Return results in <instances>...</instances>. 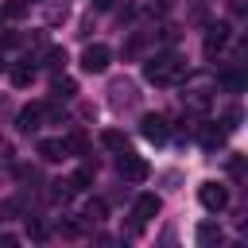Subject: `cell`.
<instances>
[{"instance_id":"cell-1","label":"cell","mask_w":248,"mask_h":248,"mask_svg":"<svg viewBox=\"0 0 248 248\" xmlns=\"http://www.w3.org/2000/svg\"><path fill=\"white\" fill-rule=\"evenodd\" d=\"M143 78L151 81V85H174V81H182L186 78V62L178 58V54H155L147 66H143Z\"/></svg>"},{"instance_id":"cell-2","label":"cell","mask_w":248,"mask_h":248,"mask_svg":"<svg viewBox=\"0 0 248 248\" xmlns=\"http://www.w3.org/2000/svg\"><path fill=\"white\" fill-rule=\"evenodd\" d=\"M159 205H163V202H159L155 194H140L136 205H132V225H128V232H140L147 221H155V217H159Z\"/></svg>"},{"instance_id":"cell-3","label":"cell","mask_w":248,"mask_h":248,"mask_svg":"<svg viewBox=\"0 0 248 248\" xmlns=\"http://www.w3.org/2000/svg\"><path fill=\"white\" fill-rule=\"evenodd\" d=\"M140 136L151 140V143H167V136H170V120H167L163 112H143V116H140Z\"/></svg>"},{"instance_id":"cell-4","label":"cell","mask_w":248,"mask_h":248,"mask_svg":"<svg viewBox=\"0 0 248 248\" xmlns=\"http://www.w3.org/2000/svg\"><path fill=\"white\" fill-rule=\"evenodd\" d=\"M116 170H120V178H124V182H143V178L151 174V167H147L140 155H132L128 147L120 151V159H116Z\"/></svg>"},{"instance_id":"cell-5","label":"cell","mask_w":248,"mask_h":248,"mask_svg":"<svg viewBox=\"0 0 248 248\" xmlns=\"http://www.w3.org/2000/svg\"><path fill=\"white\" fill-rule=\"evenodd\" d=\"M108 62H112V50H108L105 43H93V46L81 50V70H85V74H105Z\"/></svg>"},{"instance_id":"cell-6","label":"cell","mask_w":248,"mask_h":248,"mask_svg":"<svg viewBox=\"0 0 248 248\" xmlns=\"http://www.w3.org/2000/svg\"><path fill=\"white\" fill-rule=\"evenodd\" d=\"M198 202H202V209L221 213V209L229 205V190H225L221 182H202V186H198Z\"/></svg>"},{"instance_id":"cell-7","label":"cell","mask_w":248,"mask_h":248,"mask_svg":"<svg viewBox=\"0 0 248 248\" xmlns=\"http://www.w3.org/2000/svg\"><path fill=\"white\" fill-rule=\"evenodd\" d=\"M46 112H50V108H46L43 101L23 105V108H19V116H16V128H19V132H39V128H43V120H46Z\"/></svg>"},{"instance_id":"cell-8","label":"cell","mask_w":248,"mask_h":248,"mask_svg":"<svg viewBox=\"0 0 248 248\" xmlns=\"http://www.w3.org/2000/svg\"><path fill=\"white\" fill-rule=\"evenodd\" d=\"M225 43H229V23H209L205 27V54L213 58L217 50H225Z\"/></svg>"},{"instance_id":"cell-9","label":"cell","mask_w":248,"mask_h":248,"mask_svg":"<svg viewBox=\"0 0 248 248\" xmlns=\"http://www.w3.org/2000/svg\"><path fill=\"white\" fill-rule=\"evenodd\" d=\"M198 140H202V147H209V151H217V147L225 143V128H217L213 120H205V124L198 128Z\"/></svg>"},{"instance_id":"cell-10","label":"cell","mask_w":248,"mask_h":248,"mask_svg":"<svg viewBox=\"0 0 248 248\" xmlns=\"http://www.w3.org/2000/svg\"><path fill=\"white\" fill-rule=\"evenodd\" d=\"M39 159L43 163H62L66 159V143L62 140H43L39 143Z\"/></svg>"},{"instance_id":"cell-11","label":"cell","mask_w":248,"mask_h":248,"mask_svg":"<svg viewBox=\"0 0 248 248\" xmlns=\"http://www.w3.org/2000/svg\"><path fill=\"white\" fill-rule=\"evenodd\" d=\"M74 93H78V81H74V78H54V81H50V97H54V101H70Z\"/></svg>"},{"instance_id":"cell-12","label":"cell","mask_w":248,"mask_h":248,"mask_svg":"<svg viewBox=\"0 0 248 248\" xmlns=\"http://www.w3.org/2000/svg\"><path fill=\"white\" fill-rule=\"evenodd\" d=\"M112 105L120 108V105H136V85L132 81H116L112 85Z\"/></svg>"},{"instance_id":"cell-13","label":"cell","mask_w":248,"mask_h":248,"mask_svg":"<svg viewBox=\"0 0 248 248\" xmlns=\"http://www.w3.org/2000/svg\"><path fill=\"white\" fill-rule=\"evenodd\" d=\"M93 174H97L93 167H81V170H74L66 182H70V190H74V194H81V190H89V186H93Z\"/></svg>"},{"instance_id":"cell-14","label":"cell","mask_w":248,"mask_h":248,"mask_svg":"<svg viewBox=\"0 0 248 248\" xmlns=\"http://www.w3.org/2000/svg\"><path fill=\"white\" fill-rule=\"evenodd\" d=\"M8 78H12V85H16V89H27V85L35 81V66H12V74H8Z\"/></svg>"},{"instance_id":"cell-15","label":"cell","mask_w":248,"mask_h":248,"mask_svg":"<svg viewBox=\"0 0 248 248\" xmlns=\"http://www.w3.org/2000/svg\"><path fill=\"white\" fill-rule=\"evenodd\" d=\"M101 143H105L108 151H124V147H128V136L116 132V128H105V132H101Z\"/></svg>"},{"instance_id":"cell-16","label":"cell","mask_w":248,"mask_h":248,"mask_svg":"<svg viewBox=\"0 0 248 248\" xmlns=\"http://www.w3.org/2000/svg\"><path fill=\"white\" fill-rule=\"evenodd\" d=\"M198 244H221V225L202 221V225H198Z\"/></svg>"},{"instance_id":"cell-17","label":"cell","mask_w":248,"mask_h":248,"mask_svg":"<svg viewBox=\"0 0 248 248\" xmlns=\"http://www.w3.org/2000/svg\"><path fill=\"white\" fill-rule=\"evenodd\" d=\"M62 143H66V155H85V147H89L81 132H70V136H66Z\"/></svg>"},{"instance_id":"cell-18","label":"cell","mask_w":248,"mask_h":248,"mask_svg":"<svg viewBox=\"0 0 248 248\" xmlns=\"http://www.w3.org/2000/svg\"><path fill=\"white\" fill-rule=\"evenodd\" d=\"M105 213H108V205H105V202H101V198H93V202H89V205H85V213H81V217H85V221H101V217H105Z\"/></svg>"},{"instance_id":"cell-19","label":"cell","mask_w":248,"mask_h":248,"mask_svg":"<svg viewBox=\"0 0 248 248\" xmlns=\"http://www.w3.org/2000/svg\"><path fill=\"white\" fill-rule=\"evenodd\" d=\"M232 128H240V105L225 108V132H232Z\"/></svg>"},{"instance_id":"cell-20","label":"cell","mask_w":248,"mask_h":248,"mask_svg":"<svg viewBox=\"0 0 248 248\" xmlns=\"http://www.w3.org/2000/svg\"><path fill=\"white\" fill-rule=\"evenodd\" d=\"M27 236H31V240H46V225L35 221V217H27Z\"/></svg>"},{"instance_id":"cell-21","label":"cell","mask_w":248,"mask_h":248,"mask_svg":"<svg viewBox=\"0 0 248 248\" xmlns=\"http://www.w3.org/2000/svg\"><path fill=\"white\" fill-rule=\"evenodd\" d=\"M46 66H50V70H58V66H66V50H58V46H50V50H46Z\"/></svg>"},{"instance_id":"cell-22","label":"cell","mask_w":248,"mask_h":248,"mask_svg":"<svg viewBox=\"0 0 248 248\" xmlns=\"http://www.w3.org/2000/svg\"><path fill=\"white\" fill-rule=\"evenodd\" d=\"M58 229H62V236H81V229H85V221H74V217H70V221H62Z\"/></svg>"},{"instance_id":"cell-23","label":"cell","mask_w":248,"mask_h":248,"mask_svg":"<svg viewBox=\"0 0 248 248\" xmlns=\"http://www.w3.org/2000/svg\"><path fill=\"white\" fill-rule=\"evenodd\" d=\"M229 174H232V178H244V159H240V155L229 159Z\"/></svg>"},{"instance_id":"cell-24","label":"cell","mask_w":248,"mask_h":248,"mask_svg":"<svg viewBox=\"0 0 248 248\" xmlns=\"http://www.w3.org/2000/svg\"><path fill=\"white\" fill-rule=\"evenodd\" d=\"M27 12V0H8V8H4V16H23Z\"/></svg>"},{"instance_id":"cell-25","label":"cell","mask_w":248,"mask_h":248,"mask_svg":"<svg viewBox=\"0 0 248 248\" xmlns=\"http://www.w3.org/2000/svg\"><path fill=\"white\" fill-rule=\"evenodd\" d=\"M8 159H12V143H8V140H0V163H8Z\"/></svg>"},{"instance_id":"cell-26","label":"cell","mask_w":248,"mask_h":248,"mask_svg":"<svg viewBox=\"0 0 248 248\" xmlns=\"http://www.w3.org/2000/svg\"><path fill=\"white\" fill-rule=\"evenodd\" d=\"M112 4H116V0H93V8H97V12H108Z\"/></svg>"},{"instance_id":"cell-27","label":"cell","mask_w":248,"mask_h":248,"mask_svg":"<svg viewBox=\"0 0 248 248\" xmlns=\"http://www.w3.org/2000/svg\"><path fill=\"white\" fill-rule=\"evenodd\" d=\"M0 23H4V12H0Z\"/></svg>"},{"instance_id":"cell-28","label":"cell","mask_w":248,"mask_h":248,"mask_svg":"<svg viewBox=\"0 0 248 248\" xmlns=\"http://www.w3.org/2000/svg\"><path fill=\"white\" fill-rule=\"evenodd\" d=\"M0 70H4V62H0Z\"/></svg>"}]
</instances>
